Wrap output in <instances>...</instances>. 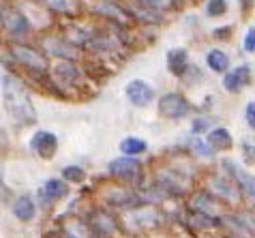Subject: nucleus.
<instances>
[{"instance_id":"obj_10","label":"nucleus","mask_w":255,"mask_h":238,"mask_svg":"<svg viewBox=\"0 0 255 238\" xmlns=\"http://www.w3.org/2000/svg\"><path fill=\"white\" fill-rule=\"evenodd\" d=\"M90 228H93L95 232L105 236V234H112L116 230V221H114V217H110L108 213L97 211L93 217H90Z\"/></svg>"},{"instance_id":"obj_27","label":"nucleus","mask_w":255,"mask_h":238,"mask_svg":"<svg viewBox=\"0 0 255 238\" xmlns=\"http://www.w3.org/2000/svg\"><path fill=\"white\" fill-rule=\"evenodd\" d=\"M62 176H65L67 180H82L84 178V170L82 167H77V165H69L62 170Z\"/></svg>"},{"instance_id":"obj_13","label":"nucleus","mask_w":255,"mask_h":238,"mask_svg":"<svg viewBox=\"0 0 255 238\" xmlns=\"http://www.w3.org/2000/svg\"><path fill=\"white\" fill-rule=\"evenodd\" d=\"M13 213H15L17 219L30 221L34 217V202L28 198V195H22V198H17L15 204H13Z\"/></svg>"},{"instance_id":"obj_19","label":"nucleus","mask_w":255,"mask_h":238,"mask_svg":"<svg viewBox=\"0 0 255 238\" xmlns=\"http://www.w3.org/2000/svg\"><path fill=\"white\" fill-rule=\"evenodd\" d=\"M133 15H135L139 22H144V24H157V22H161V13L148 9V6H144V4L135 6V9H133Z\"/></svg>"},{"instance_id":"obj_20","label":"nucleus","mask_w":255,"mask_h":238,"mask_svg":"<svg viewBox=\"0 0 255 238\" xmlns=\"http://www.w3.org/2000/svg\"><path fill=\"white\" fill-rule=\"evenodd\" d=\"M43 191H45V195L49 200H58V198H62V195L69 193V189H67V185L62 183V180H47Z\"/></svg>"},{"instance_id":"obj_23","label":"nucleus","mask_w":255,"mask_h":238,"mask_svg":"<svg viewBox=\"0 0 255 238\" xmlns=\"http://www.w3.org/2000/svg\"><path fill=\"white\" fill-rule=\"evenodd\" d=\"M228 11V2L225 0H208V6H206V13L210 17H219Z\"/></svg>"},{"instance_id":"obj_29","label":"nucleus","mask_w":255,"mask_h":238,"mask_svg":"<svg viewBox=\"0 0 255 238\" xmlns=\"http://www.w3.org/2000/svg\"><path fill=\"white\" fill-rule=\"evenodd\" d=\"M245 50L247 52H253L255 50V30L251 28L249 32H247V39H245Z\"/></svg>"},{"instance_id":"obj_18","label":"nucleus","mask_w":255,"mask_h":238,"mask_svg":"<svg viewBox=\"0 0 255 238\" xmlns=\"http://www.w3.org/2000/svg\"><path fill=\"white\" fill-rule=\"evenodd\" d=\"M120 150H123L125 155H141V152L146 150V142L139 137H125L123 142H120Z\"/></svg>"},{"instance_id":"obj_30","label":"nucleus","mask_w":255,"mask_h":238,"mask_svg":"<svg viewBox=\"0 0 255 238\" xmlns=\"http://www.w3.org/2000/svg\"><path fill=\"white\" fill-rule=\"evenodd\" d=\"M247 122H249V127H255V103L247 106Z\"/></svg>"},{"instance_id":"obj_31","label":"nucleus","mask_w":255,"mask_h":238,"mask_svg":"<svg viewBox=\"0 0 255 238\" xmlns=\"http://www.w3.org/2000/svg\"><path fill=\"white\" fill-rule=\"evenodd\" d=\"M206 129H208V120H195V124H193V131L195 133L206 131Z\"/></svg>"},{"instance_id":"obj_34","label":"nucleus","mask_w":255,"mask_h":238,"mask_svg":"<svg viewBox=\"0 0 255 238\" xmlns=\"http://www.w3.org/2000/svg\"><path fill=\"white\" fill-rule=\"evenodd\" d=\"M0 19H2V9H0Z\"/></svg>"},{"instance_id":"obj_8","label":"nucleus","mask_w":255,"mask_h":238,"mask_svg":"<svg viewBox=\"0 0 255 238\" xmlns=\"http://www.w3.org/2000/svg\"><path fill=\"white\" fill-rule=\"evenodd\" d=\"M247 84H249V67L234 69V71L225 73V78H223V86H225V90H230V93H238Z\"/></svg>"},{"instance_id":"obj_1","label":"nucleus","mask_w":255,"mask_h":238,"mask_svg":"<svg viewBox=\"0 0 255 238\" xmlns=\"http://www.w3.org/2000/svg\"><path fill=\"white\" fill-rule=\"evenodd\" d=\"M0 84H2V95H4V103H6L9 114L17 122L32 124L37 114H34V108H32V101H30V95H28L26 86L15 75H9V73H4L0 78Z\"/></svg>"},{"instance_id":"obj_24","label":"nucleus","mask_w":255,"mask_h":238,"mask_svg":"<svg viewBox=\"0 0 255 238\" xmlns=\"http://www.w3.org/2000/svg\"><path fill=\"white\" fill-rule=\"evenodd\" d=\"M215 189H217V191L223 195V198H228L230 202H236V200H238V193H236V189H234V187H230L228 183H225V180H215Z\"/></svg>"},{"instance_id":"obj_28","label":"nucleus","mask_w":255,"mask_h":238,"mask_svg":"<svg viewBox=\"0 0 255 238\" xmlns=\"http://www.w3.org/2000/svg\"><path fill=\"white\" fill-rule=\"evenodd\" d=\"M45 2L47 6H52L56 11H62V13L71 11V0H45Z\"/></svg>"},{"instance_id":"obj_32","label":"nucleus","mask_w":255,"mask_h":238,"mask_svg":"<svg viewBox=\"0 0 255 238\" xmlns=\"http://www.w3.org/2000/svg\"><path fill=\"white\" fill-rule=\"evenodd\" d=\"M215 34H217V37H228V34H230V28H223V30L219 28V30H215Z\"/></svg>"},{"instance_id":"obj_7","label":"nucleus","mask_w":255,"mask_h":238,"mask_svg":"<svg viewBox=\"0 0 255 238\" xmlns=\"http://www.w3.org/2000/svg\"><path fill=\"white\" fill-rule=\"evenodd\" d=\"M0 24H2L11 34H15V37H17V34L28 32V28H30V26H28V22H26V17L19 11H15V9H4Z\"/></svg>"},{"instance_id":"obj_9","label":"nucleus","mask_w":255,"mask_h":238,"mask_svg":"<svg viewBox=\"0 0 255 238\" xmlns=\"http://www.w3.org/2000/svg\"><path fill=\"white\" fill-rule=\"evenodd\" d=\"M185 221H187V226L193 228V230H210V228H215V226L221 223L219 219L210 217L208 213H204V211H191V213H187Z\"/></svg>"},{"instance_id":"obj_11","label":"nucleus","mask_w":255,"mask_h":238,"mask_svg":"<svg viewBox=\"0 0 255 238\" xmlns=\"http://www.w3.org/2000/svg\"><path fill=\"white\" fill-rule=\"evenodd\" d=\"M187 65H189V58H187V52L185 50H172L167 52V67L169 71H172L174 75H180L187 71Z\"/></svg>"},{"instance_id":"obj_2","label":"nucleus","mask_w":255,"mask_h":238,"mask_svg":"<svg viewBox=\"0 0 255 238\" xmlns=\"http://www.w3.org/2000/svg\"><path fill=\"white\" fill-rule=\"evenodd\" d=\"M13 58H15L17 62H22V65L26 69H30L32 73H39V75H47L49 73V65L47 60L43 58V56H39L34 50H30V47H24V45H15L13 47Z\"/></svg>"},{"instance_id":"obj_12","label":"nucleus","mask_w":255,"mask_h":238,"mask_svg":"<svg viewBox=\"0 0 255 238\" xmlns=\"http://www.w3.org/2000/svg\"><path fill=\"white\" fill-rule=\"evenodd\" d=\"M223 167H225V170H228L230 174H232V176L234 178H236L238 180V183L240 185H243L245 187V191H247V195H251V198H253V191H255V189H253V176H251V174H247V172H243V170H240V167H236V165H234V163H230V161H223Z\"/></svg>"},{"instance_id":"obj_15","label":"nucleus","mask_w":255,"mask_h":238,"mask_svg":"<svg viewBox=\"0 0 255 238\" xmlns=\"http://www.w3.org/2000/svg\"><path fill=\"white\" fill-rule=\"evenodd\" d=\"M206 62H208V67L212 69V71H217V73H225V71H228V67H230L228 54L221 52V50H212V52H208Z\"/></svg>"},{"instance_id":"obj_22","label":"nucleus","mask_w":255,"mask_h":238,"mask_svg":"<svg viewBox=\"0 0 255 238\" xmlns=\"http://www.w3.org/2000/svg\"><path fill=\"white\" fill-rule=\"evenodd\" d=\"M215 208V200L210 193H197L193 198V211H212Z\"/></svg>"},{"instance_id":"obj_6","label":"nucleus","mask_w":255,"mask_h":238,"mask_svg":"<svg viewBox=\"0 0 255 238\" xmlns=\"http://www.w3.org/2000/svg\"><path fill=\"white\" fill-rule=\"evenodd\" d=\"M30 148L37 152L41 159H49V157H54L56 148H58V137L49 131H39L37 135L30 139Z\"/></svg>"},{"instance_id":"obj_26","label":"nucleus","mask_w":255,"mask_h":238,"mask_svg":"<svg viewBox=\"0 0 255 238\" xmlns=\"http://www.w3.org/2000/svg\"><path fill=\"white\" fill-rule=\"evenodd\" d=\"M191 148H193L200 157H210L212 152H215V148H212L208 142H202V139H193V142H191Z\"/></svg>"},{"instance_id":"obj_17","label":"nucleus","mask_w":255,"mask_h":238,"mask_svg":"<svg viewBox=\"0 0 255 238\" xmlns=\"http://www.w3.org/2000/svg\"><path fill=\"white\" fill-rule=\"evenodd\" d=\"M206 142L212 146V148H230L232 146V135L228 133V129H215V131H210Z\"/></svg>"},{"instance_id":"obj_16","label":"nucleus","mask_w":255,"mask_h":238,"mask_svg":"<svg viewBox=\"0 0 255 238\" xmlns=\"http://www.w3.org/2000/svg\"><path fill=\"white\" fill-rule=\"evenodd\" d=\"M47 52L54 54V56H60V58H75V50L71 47L67 41H58V39H52L45 43Z\"/></svg>"},{"instance_id":"obj_21","label":"nucleus","mask_w":255,"mask_h":238,"mask_svg":"<svg viewBox=\"0 0 255 238\" xmlns=\"http://www.w3.org/2000/svg\"><path fill=\"white\" fill-rule=\"evenodd\" d=\"M97 13H101V15H108L112 19H120V22H127V19H129V15L120 11L116 4H101V6H97Z\"/></svg>"},{"instance_id":"obj_5","label":"nucleus","mask_w":255,"mask_h":238,"mask_svg":"<svg viewBox=\"0 0 255 238\" xmlns=\"http://www.w3.org/2000/svg\"><path fill=\"white\" fill-rule=\"evenodd\" d=\"M152 97H154V90L141 80H133V82H129V86H127V99L137 108L150 106Z\"/></svg>"},{"instance_id":"obj_25","label":"nucleus","mask_w":255,"mask_h":238,"mask_svg":"<svg viewBox=\"0 0 255 238\" xmlns=\"http://www.w3.org/2000/svg\"><path fill=\"white\" fill-rule=\"evenodd\" d=\"M139 4L148 6L152 11H165V9H172L174 6V0H139Z\"/></svg>"},{"instance_id":"obj_4","label":"nucleus","mask_w":255,"mask_h":238,"mask_svg":"<svg viewBox=\"0 0 255 238\" xmlns=\"http://www.w3.org/2000/svg\"><path fill=\"white\" fill-rule=\"evenodd\" d=\"M110 174L116 176L120 180H131L135 183L141 176V165L137 159H129V157H120V159H114L110 163Z\"/></svg>"},{"instance_id":"obj_33","label":"nucleus","mask_w":255,"mask_h":238,"mask_svg":"<svg viewBox=\"0 0 255 238\" xmlns=\"http://www.w3.org/2000/svg\"><path fill=\"white\" fill-rule=\"evenodd\" d=\"M243 2V6H251V0H240Z\"/></svg>"},{"instance_id":"obj_3","label":"nucleus","mask_w":255,"mask_h":238,"mask_svg":"<svg viewBox=\"0 0 255 238\" xmlns=\"http://www.w3.org/2000/svg\"><path fill=\"white\" fill-rule=\"evenodd\" d=\"M159 110L165 118H172V120H178V118H185L189 114V103L185 97L176 95V93H169V95H163L161 101H159Z\"/></svg>"},{"instance_id":"obj_14","label":"nucleus","mask_w":255,"mask_h":238,"mask_svg":"<svg viewBox=\"0 0 255 238\" xmlns=\"http://www.w3.org/2000/svg\"><path fill=\"white\" fill-rule=\"evenodd\" d=\"M54 71H56L54 75H56V78H58L62 84H73V82L82 75V73H80V69H77L73 62H60V65L56 67Z\"/></svg>"}]
</instances>
